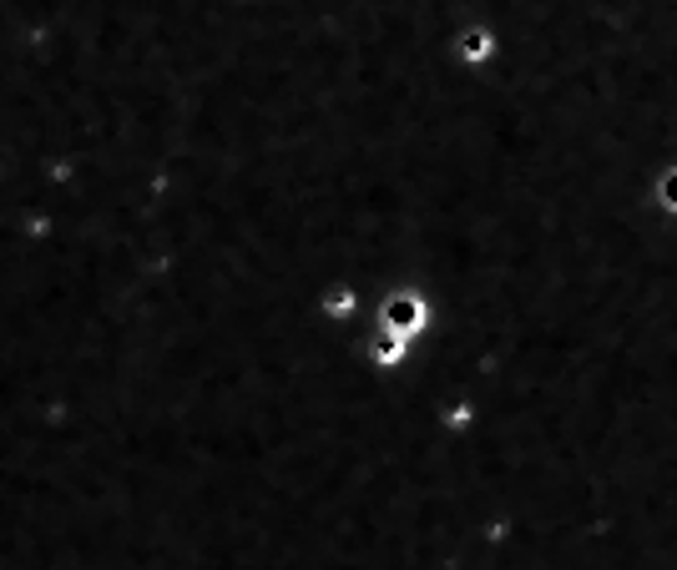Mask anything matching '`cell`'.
I'll return each mask as SVG.
<instances>
[{"label":"cell","mask_w":677,"mask_h":570,"mask_svg":"<svg viewBox=\"0 0 677 570\" xmlns=\"http://www.w3.org/2000/svg\"><path fill=\"white\" fill-rule=\"evenodd\" d=\"M657 202L667 207V213H677V167H667L657 177Z\"/></svg>","instance_id":"1"}]
</instances>
